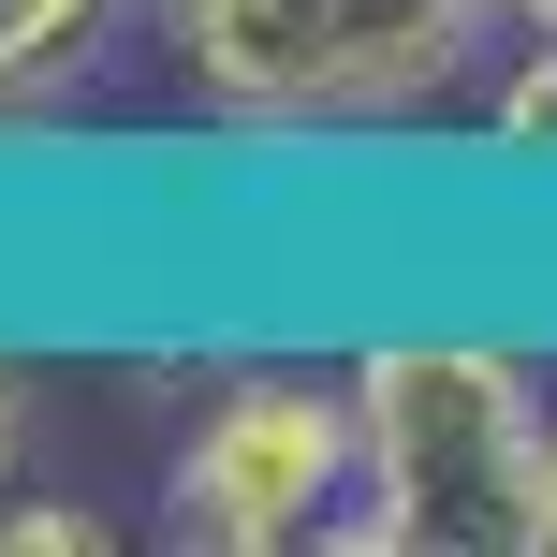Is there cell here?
Here are the masks:
<instances>
[{
    "label": "cell",
    "mask_w": 557,
    "mask_h": 557,
    "mask_svg": "<svg viewBox=\"0 0 557 557\" xmlns=\"http://www.w3.org/2000/svg\"><path fill=\"white\" fill-rule=\"evenodd\" d=\"M162 45L221 133H411L484 88L513 0H191Z\"/></svg>",
    "instance_id": "cell-1"
},
{
    "label": "cell",
    "mask_w": 557,
    "mask_h": 557,
    "mask_svg": "<svg viewBox=\"0 0 557 557\" xmlns=\"http://www.w3.org/2000/svg\"><path fill=\"white\" fill-rule=\"evenodd\" d=\"M352 396L411 557H543V382L513 337H367Z\"/></svg>",
    "instance_id": "cell-2"
},
{
    "label": "cell",
    "mask_w": 557,
    "mask_h": 557,
    "mask_svg": "<svg viewBox=\"0 0 557 557\" xmlns=\"http://www.w3.org/2000/svg\"><path fill=\"white\" fill-rule=\"evenodd\" d=\"M337 499H367L352 367H235L162 455V543L191 557H323Z\"/></svg>",
    "instance_id": "cell-3"
},
{
    "label": "cell",
    "mask_w": 557,
    "mask_h": 557,
    "mask_svg": "<svg viewBox=\"0 0 557 557\" xmlns=\"http://www.w3.org/2000/svg\"><path fill=\"white\" fill-rule=\"evenodd\" d=\"M470 133H484V162L557 176V29L513 15V45L484 59V88H470Z\"/></svg>",
    "instance_id": "cell-4"
},
{
    "label": "cell",
    "mask_w": 557,
    "mask_h": 557,
    "mask_svg": "<svg viewBox=\"0 0 557 557\" xmlns=\"http://www.w3.org/2000/svg\"><path fill=\"white\" fill-rule=\"evenodd\" d=\"M0 557H117V513H88V499H0Z\"/></svg>",
    "instance_id": "cell-5"
},
{
    "label": "cell",
    "mask_w": 557,
    "mask_h": 557,
    "mask_svg": "<svg viewBox=\"0 0 557 557\" xmlns=\"http://www.w3.org/2000/svg\"><path fill=\"white\" fill-rule=\"evenodd\" d=\"M15 470H29V367L0 352V499H15Z\"/></svg>",
    "instance_id": "cell-6"
},
{
    "label": "cell",
    "mask_w": 557,
    "mask_h": 557,
    "mask_svg": "<svg viewBox=\"0 0 557 557\" xmlns=\"http://www.w3.org/2000/svg\"><path fill=\"white\" fill-rule=\"evenodd\" d=\"M543 557H557V411H543Z\"/></svg>",
    "instance_id": "cell-7"
},
{
    "label": "cell",
    "mask_w": 557,
    "mask_h": 557,
    "mask_svg": "<svg viewBox=\"0 0 557 557\" xmlns=\"http://www.w3.org/2000/svg\"><path fill=\"white\" fill-rule=\"evenodd\" d=\"M513 15H529V29H557V0H513Z\"/></svg>",
    "instance_id": "cell-8"
}]
</instances>
